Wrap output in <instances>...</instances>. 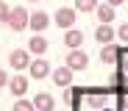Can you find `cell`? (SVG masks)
<instances>
[{
  "label": "cell",
  "mask_w": 128,
  "mask_h": 111,
  "mask_svg": "<svg viewBox=\"0 0 128 111\" xmlns=\"http://www.w3.org/2000/svg\"><path fill=\"white\" fill-rule=\"evenodd\" d=\"M106 6H112V8H117V6H122V0H106Z\"/></svg>",
  "instance_id": "22"
},
{
  "label": "cell",
  "mask_w": 128,
  "mask_h": 111,
  "mask_svg": "<svg viewBox=\"0 0 128 111\" xmlns=\"http://www.w3.org/2000/svg\"><path fill=\"white\" fill-rule=\"evenodd\" d=\"M64 44H67L70 50H81V44H84V33L75 31V28H70L67 33H64Z\"/></svg>",
  "instance_id": "11"
},
{
  "label": "cell",
  "mask_w": 128,
  "mask_h": 111,
  "mask_svg": "<svg viewBox=\"0 0 128 111\" xmlns=\"http://www.w3.org/2000/svg\"><path fill=\"white\" fill-rule=\"evenodd\" d=\"M6 83H8V72H6V70H0V89H3Z\"/></svg>",
  "instance_id": "20"
},
{
  "label": "cell",
  "mask_w": 128,
  "mask_h": 111,
  "mask_svg": "<svg viewBox=\"0 0 128 111\" xmlns=\"http://www.w3.org/2000/svg\"><path fill=\"white\" fill-rule=\"evenodd\" d=\"M11 111H36V108H34V103H31V100H22V97H20V100L14 103V108H11Z\"/></svg>",
  "instance_id": "17"
},
{
  "label": "cell",
  "mask_w": 128,
  "mask_h": 111,
  "mask_svg": "<svg viewBox=\"0 0 128 111\" xmlns=\"http://www.w3.org/2000/svg\"><path fill=\"white\" fill-rule=\"evenodd\" d=\"M114 36H117V39H122V42H128V22H122V25L114 31Z\"/></svg>",
  "instance_id": "18"
},
{
  "label": "cell",
  "mask_w": 128,
  "mask_h": 111,
  "mask_svg": "<svg viewBox=\"0 0 128 111\" xmlns=\"http://www.w3.org/2000/svg\"><path fill=\"white\" fill-rule=\"evenodd\" d=\"M100 111H117V108H109V106H106V108H100Z\"/></svg>",
  "instance_id": "24"
},
{
  "label": "cell",
  "mask_w": 128,
  "mask_h": 111,
  "mask_svg": "<svg viewBox=\"0 0 128 111\" xmlns=\"http://www.w3.org/2000/svg\"><path fill=\"white\" fill-rule=\"evenodd\" d=\"M89 64V56L84 53V50H70V56H67V67L75 72V70H84V67Z\"/></svg>",
  "instance_id": "5"
},
{
  "label": "cell",
  "mask_w": 128,
  "mask_h": 111,
  "mask_svg": "<svg viewBox=\"0 0 128 111\" xmlns=\"http://www.w3.org/2000/svg\"><path fill=\"white\" fill-rule=\"evenodd\" d=\"M56 25L64 28V31H70L75 25V8H58L56 11Z\"/></svg>",
  "instance_id": "4"
},
{
  "label": "cell",
  "mask_w": 128,
  "mask_h": 111,
  "mask_svg": "<svg viewBox=\"0 0 128 111\" xmlns=\"http://www.w3.org/2000/svg\"><path fill=\"white\" fill-rule=\"evenodd\" d=\"M28 25L34 28V33H42V31L50 25V14H45V11H34V14H28Z\"/></svg>",
  "instance_id": "3"
},
{
  "label": "cell",
  "mask_w": 128,
  "mask_h": 111,
  "mask_svg": "<svg viewBox=\"0 0 128 111\" xmlns=\"http://www.w3.org/2000/svg\"><path fill=\"white\" fill-rule=\"evenodd\" d=\"M6 25L11 28V31H25L28 28V11L22 8V6H17V8H8V14H6Z\"/></svg>",
  "instance_id": "1"
},
{
  "label": "cell",
  "mask_w": 128,
  "mask_h": 111,
  "mask_svg": "<svg viewBox=\"0 0 128 111\" xmlns=\"http://www.w3.org/2000/svg\"><path fill=\"white\" fill-rule=\"evenodd\" d=\"M95 39H98V44H112L114 42V28L112 25H98Z\"/></svg>",
  "instance_id": "12"
},
{
  "label": "cell",
  "mask_w": 128,
  "mask_h": 111,
  "mask_svg": "<svg viewBox=\"0 0 128 111\" xmlns=\"http://www.w3.org/2000/svg\"><path fill=\"white\" fill-rule=\"evenodd\" d=\"M50 75H53L56 86H70L72 83V70L70 67H56V70H50Z\"/></svg>",
  "instance_id": "8"
},
{
  "label": "cell",
  "mask_w": 128,
  "mask_h": 111,
  "mask_svg": "<svg viewBox=\"0 0 128 111\" xmlns=\"http://www.w3.org/2000/svg\"><path fill=\"white\" fill-rule=\"evenodd\" d=\"M31 103H34V108H36V111H53V106H56V103H53V97H50L48 92L34 95V100H31Z\"/></svg>",
  "instance_id": "9"
},
{
  "label": "cell",
  "mask_w": 128,
  "mask_h": 111,
  "mask_svg": "<svg viewBox=\"0 0 128 111\" xmlns=\"http://www.w3.org/2000/svg\"><path fill=\"white\" fill-rule=\"evenodd\" d=\"M75 6H78V11H95L100 3L98 0H75Z\"/></svg>",
  "instance_id": "16"
},
{
  "label": "cell",
  "mask_w": 128,
  "mask_h": 111,
  "mask_svg": "<svg viewBox=\"0 0 128 111\" xmlns=\"http://www.w3.org/2000/svg\"><path fill=\"white\" fill-rule=\"evenodd\" d=\"M125 108H128V97H125Z\"/></svg>",
  "instance_id": "25"
},
{
  "label": "cell",
  "mask_w": 128,
  "mask_h": 111,
  "mask_svg": "<svg viewBox=\"0 0 128 111\" xmlns=\"http://www.w3.org/2000/svg\"><path fill=\"white\" fill-rule=\"evenodd\" d=\"M100 61H103V64H114V61H117V47H114V44H103Z\"/></svg>",
  "instance_id": "15"
},
{
  "label": "cell",
  "mask_w": 128,
  "mask_h": 111,
  "mask_svg": "<svg viewBox=\"0 0 128 111\" xmlns=\"http://www.w3.org/2000/svg\"><path fill=\"white\" fill-rule=\"evenodd\" d=\"M86 106H89L92 111L106 108V95H103V92H92V95H86Z\"/></svg>",
  "instance_id": "13"
},
{
  "label": "cell",
  "mask_w": 128,
  "mask_h": 111,
  "mask_svg": "<svg viewBox=\"0 0 128 111\" xmlns=\"http://www.w3.org/2000/svg\"><path fill=\"white\" fill-rule=\"evenodd\" d=\"M45 50H48V39L39 36V33L31 36V42H28V53H34L36 58H42V53H45Z\"/></svg>",
  "instance_id": "10"
},
{
  "label": "cell",
  "mask_w": 128,
  "mask_h": 111,
  "mask_svg": "<svg viewBox=\"0 0 128 111\" xmlns=\"http://www.w3.org/2000/svg\"><path fill=\"white\" fill-rule=\"evenodd\" d=\"M6 14H8V6L3 3V0H0V22H3V19H6Z\"/></svg>",
  "instance_id": "19"
},
{
  "label": "cell",
  "mask_w": 128,
  "mask_h": 111,
  "mask_svg": "<svg viewBox=\"0 0 128 111\" xmlns=\"http://www.w3.org/2000/svg\"><path fill=\"white\" fill-rule=\"evenodd\" d=\"M122 67H125V75H128V56L122 58Z\"/></svg>",
  "instance_id": "23"
},
{
  "label": "cell",
  "mask_w": 128,
  "mask_h": 111,
  "mask_svg": "<svg viewBox=\"0 0 128 111\" xmlns=\"http://www.w3.org/2000/svg\"><path fill=\"white\" fill-rule=\"evenodd\" d=\"M8 64L14 67V70H28V64H31V53L22 50V47H17L8 53Z\"/></svg>",
  "instance_id": "2"
},
{
  "label": "cell",
  "mask_w": 128,
  "mask_h": 111,
  "mask_svg": "<svg viewBox=\"0 0 128 111\" xmlns=\"http://www.w3.org/2000/svg\"><path fill=\"white\" fill-rule=\"evenodd\" d=\"M95 11H98L100 25H109V22H114V8H112V6H106V3H103V6H98Z\"/></svg>",
  "instance_id": "14"
},
{
  "label": "cell",
  "mask_w": 128,
  "mask_h": 111,
  "mask_svg": "<svg viewBox=\"0 0 128 111\" xmlns=\"http://www.w3.org/2000/svg\"><path fill=\"white\" fill-rule=\"evenodd\" d=\"M6 86L11 89V95L22 97V95L28 92V78H25V75H14V78H8V83H6Z\"/></svg>",
  "instance_id": "7"
},
{
  "label": "cell",
  "mask_w": 128,
  "mask_h": 111,
  "mask_svg": "<svg viewBox=\"0 0 128 111\" xmlns=\"http://www.w3.org/2000/svg\"><path fill=\"white\" fill-rule=\"evenodd\" d=\"M72 97H75L72 89H64V103H72Z\"/></svg>",
  "instance_id": "21"
},
{
  "label": "cell",
  "mask_w": 128,
  "mask_h": 111,
  "mask_svg": "<svg viewBox=\"0 0 128 111\" xmlns=\"http://www.w3.org/2000/svg\"><path fill=\"white\" fill-rule=\"evenodd\" d=\"M28 70H31V75H34L36 81H42V78L50 75V64H48L45 58H34V61L28 64Z\"/></svg>",
  "instance_id": "6"
}]
</instances>
